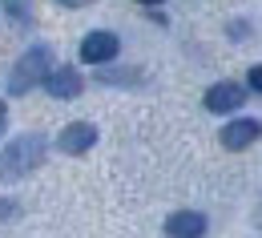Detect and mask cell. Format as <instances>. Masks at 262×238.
Listing matches in <instances>:
<instances>
[{
  "label": "cell",
  "mask_w": 262,
  "mask_h": 238,
  "mask_svg": "<svg viewBox=\"0 0 262 238\" xmlns=\"http://www.w3.org/2000/svg\"><path fill=\"white\" fill-rule=\"evenodd\" d=\"M53 69V53L49 49H29L20 61H16V69H12V77H8V93H29L33 85H40L45 81V73Z\"/></svg>",
  "instance_id": "obj_2"
},
{
  "label": "cell",
  "mask_w": 262,
  "mask_h": 238,
  "mask_svg": "<svg viewBox=\"0 0 262 238\" xmlns=\"http://www.w3.org/2000/svg\"><path fill=\"white\" fill-rule=\"evenodd\" d=\"M250 89H258V93H262V65L250 69Z\"/></svg>",
  "instance_id": "obj_10"
},
{
  "label": "cell",
  "mask_w": 262,
  "mask_h": 238,
  "mask_svg": "<svg viewBox=\"0 0 262 238\" xmlns=\"http://www.w3.org/2000/svg\"><path fill=\"white\" fill-rule=\"evenodd\" d=\"M117 49H121V40L113 33H89L81 40V61L85 65H105V61L117 57Z\"/></svg>",
  "instance_id": "obj_4"
},
{
  "label": "cell",
  "mask_w": 262,
  "mask_h": 238,
  "mask_svg": "<svg viewBox=\"0 0 262 238\" xmlns=\"http://www.w3.org/2000/svg\"><path fill=\"white\" fill-rule=\"evenodd\" d=\"M4 121H8V109H4V101H0V134H4Z\"/></svg>",
  "instance_id": "obj_11"
},
{
  "label": "cell",
  "mask_w": 262,
  "mask_h": 238,
  "mask_svg": "<svg viewBox=\"0 0 262 238\" xmlns=\"http://www.w3.org/2000/svg\"><path fill=\"white\" fill-rule=\"evenodd\" d=\"M61 4H65V8H81L85 0H61Z\"/></svg>",
  "instance_id": "obj_12"
},
{
  "label": "cell",
  "mask_w": 262,
  "mask_h": 238,
  "mask_svg": "<svg viewBox=\"0 0 262 238\" xmlns=\"http://www.w3.org/2000/svg\"><path fill=\"white\" fill-rule=\"evenodd\" d=\"M4 8H8L12 16H25V12H29V4H25V0H4Z\"/></svg>",
  "instance_id": "obj_9"
},
{
  "label": "cell",
  "mask_w": 262,
  "mask_h": 238,
  "mask_svg": "<svg viewBox=\"0 0 262 238\" xmlns=\"http://www.w3.org/2000/svg\"><path fill=\"white\" fill-rule=\"evenodd\" d=\"M165 234L169 238H202L206 234V214L198 210H178L165 218Z\"/></svg>",
  "instance_id": "obj_7"
},
{
  "label": "cell",
  "mask_w": 262,
  "mask_h": 238,
  "mask_svg": "<svg viewBox=\"0 0 262 238\" xmlns=\"http://www.w3.org/2000/svg\"><path fill=\"white\" fill-rule=\"evenodd\" d=\"M45 162V137L40 134H20L0 149V182H16L25 174H33Z\"/></svg>",
  "instance_id": "obj_1"
},
{
  "label": "cell",
  "mask_w": 262,
  "mask_h": 238,
  "mask_svg": "<svg viewBox=\"0 0 262 238\" xmlns=\"http://www.w3.org/2000/svg\"><path fill=\"white\" fill-rule=\"evenodd\" d=\"M137 4H162V0H137Z\"/></svg>",
  "instance_id": "obj_13"
},
{
  "label": "cell",
  "mask_w": 262,
  "mask_h": 238,
  "mask_svg": "<svg viewBox=\"0 0 262 238\" xmlns=\"http://www.w3.org/2000/svg\"><path fill=\"white\" fill-rule=\"evenodd\" d=\"M40 85H45L57 101H73V97H81V89H85V81H81L77 69H49Z\"/></svg>",
  "instance_id": "obj_3"
},
{
  "label": "cell",
  "mask_w": 262,
  "mask_h": 238,
  "mask_svg": "<svg viewBox=\"0 0 262 238\" xmlns=\"http://www.w3.org/2000/svg\"><path fill=\"white\" fill-rule=\"evenodd\" d=\"M258 137H262V121L242 117V121H230L226 129H222V145H226V149H246V145H254Z\"/></svg>",
  "instance_id": "obj_8"
},
{
  "label": "cell",
  "mask_w": 262,
  "mask_h": 238,
  "mask_svg": "<svg viewBox=\"0 0 262 238\" xmlns=\"http://www.w3.org/2000/svg\"><path fill=\"white\" fill-rule=\"evenodd\" d=\"M242 101H246V93H242V85H234V81H218V85L206 89V109H210V113H234Z\"/></svg>",
  "instance_id": "obj_5"
},
{
  "label": "cell",
  "mask_w": 262,
  "mask_h": 238,
  "mask_svg": "<svg viewBox=\"0 0 262 238\" xmlns=\"http://www.w3.org/2000/svg\"><path fill=\"white\" fill-rule=\"evenodd\" d=\"M57 145H61V154H85V149H93L97 145V125H89V121H73L65 134L57 137Z\"/></svg>",
  "instance_id": "obj_6"
}]
</instances>
